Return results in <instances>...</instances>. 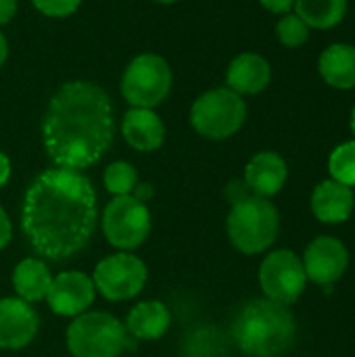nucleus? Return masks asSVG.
<instances>
[{
    "mask_svg": "<svg viewBox=\"0 0 355 357\" xmlns=\"http://www.w3.org/2000/svg\"><path fill=\"white\" fill-rule=\"evenodd\" d=\"M96 220L94 186L77 169H46L25 190L21 228L40 257L52 261L73 257L90 243Z\"/></svg>",
    "mask_w": 355,
    "mask_h": 357,
    "instance_id": "1",
    "label": "nucleus"
},
{
    "mask_svg": "<svg viewBox=\"0 0 355 357\" xmlns=\"http://www.w3.org/2000/svg\"><path fill=\"white\" fill-rule=\"evenodd\" d=\"M113 134V102L98 84L86 79L63 84L42 117V142L56 167L82 172L98 163Z\"/></svg>",
    "mask_w": 355,
    "mask_h": 357,
    "instance_id": "2",
    "label": "nucleus"
},
{
    "mask_svg": "<svg viewBox=\"0 0 355 357\" xmlns=\"http://www.w3.org/2000/svg\"><path fill=\"white\" fill-rule=\"evenodd\" d=\"M297 339V322L287 305L253 299L232 322V341L249 357H282Z\"/></svg>",
    "mask_w": 355,
    "mask_h": 357,
    "instance_id": "3",
    "label": "nucleus"
},
{
    "mask_svg": "<svg viewBox=\"0 0 355 357\" xmlns=\"http://www.w3.org/2000/svg\"><path fill=\"white\" fill-rule=\"evenodd\" d=\"M226 232L236 251L245 255L266 253L278 238L280 213L270 199L251 195L232 205Z\"/></svg>",
    "mask_w": 355,
    "mask_h": 357,
    "instance_id": "4",
    "label": "nucleus"
},
{
    "mask_svg": "<svg viewBox=\"0 0 355 357\" xmlns=\"http://www.w3.org/2000/svg\"><path fill=\"white\" fill-rule=\"evenodd\" d=\"M247 121V102L230 88H213L195 98L190 107V126L207 140H226Z\"/></svg>",
    "mask_w": 355,
    "mask_h": 357,
    "instance_id": "5",
    "label": "nucleus"
},
{
    "mask_svg": "<svg viewBox=\"0 0 355 357\" xmlns=\"http://www.w3.org/2000/svg\"><path fill=\"white\" fill-rule=\"evenodd\" d=\"M126 343L123 322L105 312H86L67 328V349L73 357H119Z\"/></svg>",
    "mask_w": 355,
    "mask_h": 357,
    "instance_id": "6",
    "label": "nucleus"
},
{
    "mask_svg": "<svg viewBox=\"0 0 355 357\" xmlns=\"http://www.w3.org/2000/svg\"><path fill=\"white\" fill-rule=\"evenodd\" d=\"M174 84V73L169 63L153 52L134 56L121 75V96L130 107L155 109L161 105Z\"/></svg>",
    "mask_w": 355,
    "mask_h": 357,
    "instance_id": "7",
    "label": "nucleus"
},
{
    "mask_svg": "<svg viewBox=\"0 0 355 357\" xmlns=\"http://www.w3.org/2000/svg\"><path fill=\"white\" fill-rule=\"evenodd\" d=\"M259 287L266 299L274 303L287 307L297 303L308 289V276L301 257L291 249L270 251L259 266Z\"/></svg>",
    "mask_w": 355,
    "mask_h": 357,
    "instance_id": "8",
    "label": "nucleus"
},
{
    "mask_svg": "<svg viewBox=\"0 0 355 357\" xmlns=\"http://www.w3.org/2000/svg\"><path fill=\"white\" fill-rule=\"evenodd\" d=\"M151 226L153 220L146 203L132 195L115 197L103 211V234L121 251L138 249L149 238Z\"/></svg>",
    "mask_w": 355,
    "mask_h": 357,
    "instance_id": "9",
    "label": "nucleus"
},
{
    "mask_svg": "<svg viewBox=\"0 0 355 357\" xmlns=\"http://www.w3.org/2000/svg\"><path fill=\"white\" fill-rule=\"evenodd\" d=\"M146 276V266L140 257L119 251L96 264L92 282L96 293H100L105 299L128 301L144 289Z\"/></svg>",
    "mask_w": 355,
    "mask_h": 357,
    "instance_id": "10",
    "label": "nucleus"
},
{
    "mask_svg": "<svg viewBox=\"0 0 355 357\" xmlns=\"http://www.w3.org/2000/svg\"><path fill=\"white\" fill-rule=\"evenodd\" d=\"M301 261L308 282H314L322 289H331L347 274L349 249L341 238L320 234L305 247Z\"/></svg>",
    "mask_w": 355,
    "mask_h": 357,
    "instance_id": "11",
    "label": "nucleus"
},
{
    "mask_svg": "<svg viewBox=\"0 0 355 357\" xmlns=\"http://www.w3.org/2000/svg\"><path fill=\"white\" fill-rule=\"evenodd\" d=\"M94 297H96V287L92 278L80 270H69L52 278V284L46 295V303L59 316L77 318L88 312Z\"/></svg>",
    "mask_w": 355,
    "mask_h": 357,
    "instance_id": "12",
    "label": "nucleus"
},
{
    "mask_svg": "<svg viewBox=\"0 0 355 357\" xmlns=\"http://www.w3.org/2000/svg\"><path fill=\"white\" fill-rule=\"evenodd\" d=\"M38 314L36 310L19 297L0 299V347L2 349H23L38 335Z\"/></svg>",
    "mask_w": 355,
    "mask_h": 357,
    "instance_id": "13",
    "label": "nucleus"
},
{
    "mask_svg": "<svg viewBox=\"0 0 355 357\" xmlns=\"http://www.w3.org/2000/svg\"><path fill=\"white\" fill-rule=\"evenodd\" d=\"M310 207H312L314 218L322 224H328V226L345 224L355 209L354 188L333 178H326L318 182L316 188L312 190Z\"/></svg>",
    "mask_w": 355,
    "mask_h": 357,
    "instance_id": "14",
    "label": "nucleus"
},
{
    "mask_svg": "<svg viewBox=\"0 0 355 357\" xmlns=\"http://www.w3.org/2000/svg\"><path fill=\"white\" fill-rule=\"evenodd\" d=\"M289 180V165L274 151L255 153L245 165V184L251 195L262 199L276 197Z\"/></svg>",
    "mask_w": 355,
    "mask_h": 357,
    "instance_id": "15",
    "label": "nucleus"
},
{
    "mask_svg": "<svg viewBox=\"0 0 355 357\" xmlns=\"http://www.w3.org/2000/svg\"><path fill=\"white\" fill-rule=\"evenodd\" d=\"M272 82V65L266 56L257 52L236 54L226 69V88L245 96L259 94Z\"/></svg>",
    "mask_w": 355,
    "mask_h": 357,
    "instance_id": "16",
    "label": "nucleus"
},
{
    "mask_svg": "<svg viewBox=\"0 0 355 357\" xmlns=\"http://www.w3.org/2000/svg\"><path fill=\"white\" fill-rule=\"evenodd\" d=\"M121 136L132 149L140 153H153L165 140V126L155 109L130 107L121 119Z\"/></svg>",
    "mask_w": 355,
    "mask_h": 357,
    "instance_id": "17",
    "label": "nucleus"
},
{
    "mask_svg": "<svg viewBox=\"0 0 355 357\" xmlns=\"http://www.w3.org/2000/svg\"><path fill=\"white\" fill-rule=\"evenodd\" d=\"M318 73L322 82L335 90L355 88V44H328L318 56Z\"/></svg>",
    "mask_w": 355,
    "mask_h": 357,
    "instance_id": "18",
    "label": "nucleus"
},
{
    "mask_svg": "<svg viewBox=\"0 0 355 357\" xmlns=\"http://www.w3.org/2000/svg\"><path fill=\"white\" fill-rule=\"evenodd\" d=\"M172 324V314L165 303L151 299L136 303L126 320V333L138 341H157L161 339Z\"/></svg>",
    "mask_w": 355,
    "mask_h": 357,
    "instance_id": "19",
    "label": "nucleus"
},
{
    "mask_svg": "<svg viewBox=\"0 0 355 357\" xmlns=\"http://www.w3.org/2000/svg\"><path fill=\"white\" fill-rule=\"evenodd\" d=\"M52 284V274L42 259L27 257L19 261L13 270V289L25 303H36L46 299Z\"/></svg>",
    "mask_w": 355,
    "mask_h": 357,
    "instance_id": "20",
    "label": "nucleus"
},
{
    "mask_svg": "<svg viewBox=\"0 0 355 357\" xmlns=\"http://www.w3.org/2000/svg\"><path fill=\"white\" fill-rule=\"evenodd\" d=\"M295 15L303 19L310 29H333L347 17V0H295Z\"/></svg>",
    "mask_w": 355,
    "mask_h": 357,
    "instance_id": "21",
    "label": "nucleus"
},
{
    "mask_svg": "<svg viewBox=\"0 0 355 357\" xmlns=\"http://www.w3.org/2000/svg\"><path fill=\"white\" fill-rule=\"evenodd\" d=\"M328 176L355 188V138L337 144L328 155Z\"/></svg>",
    "mask_w": 355,
    "mask_h": 357,
    "instance_id": "22",
    "label": "nucleus"
},
{
    "mask_svg": "<svg viewBox=\"0 0 355 357\" xmlns=\"http://www.w3.org/2000/svg\"><path fill=\"white\" fill-rule=\"evenodd\" d=\"M138 184V172L128 161H113L105 169V188L113 197H126L132 195Z\"/></svg>",
    "mask_w": 355,
    "mask_h": 357,
    "instance_id": "23",
    "label": "nucleus"
},
{
    "mask_svg": "<svg viewBox=\"0 0 355 357\" xmlns=\"http://www.w3.org/2000/svg\"><path fill=\"white\" fill-rule=\"evenodd\" d=\"M310 31L312 29L293 10L287 13V15H282L278 19V23H276V38L287 48H299V46H303L310 40Z\"/></svg>",
    "mask_w": 355,
    "mask_h": 357,
    "instance_id": "24",
    "label": "nucleus"
},
{
    "mask_svg": "<svg viewBox=\"0 0 355 357\" xmlns=\"http://www.w3.org/2000/svg\"><path fill=\"white\" fill-rule=\"evenodd\" d=\"M31 4L44 15V17H50V19H65V17H71L82 0H31Z\"/></svg>",
    "mask_w": 355,
    "mask_h": 357,
    "instance_id": "25",
    "label": "nucleus"
},
{
    "mask_svg": "<svg viewBox=\"0 0 355 357\" xmlns=\"http://www.w3.org/2000/svg\"><path fill=\"white\" fill-rule=\"evenodd\" d=\"M226 197H228V201L234 205V203H239V201L251 197V190L247 188L245 180H232V182L228 184V188H226Z\"/></svg>",
    "mask_w": 355,
    "mask_h": 357,
    "instance_id": "26",
    "label": "nucleus"
},
{
    "mask_svg": "<svg viewBox=\"0 0 355 357\" xmlns=\"http://www.w3.org/2000/svg\"><path fill=\"white\" fill-rule=\"evenodd\" d=\"M259 4L274 15H287L293 10L295 0H259Z\"/></svg>",
    "mask_w": 355,
    "mask_h": 357,
    "instance_id": "27",
    "label": "nucleus"
},
{
    "mask_svg": "<svg viewBox=\"0 0 355 357\" xmlns=\"http://www.w3.org/2000/svg\"><path fill=\"white\" fill-rule=\"evenodd\" d=\"M10 238H13V224L8 220L6 211L0 207V251L10 243Z\"/></svg>",
    "mask_w": 355,
    "mask_h": 357,
    "instance_id": "28",
    "label": "nucleus"
},
{
    "mask_svg": "<svg viewBox=\"0 0 355 357\" xmlns=\"http://www.w3.org/2000/svg\"><path fill=\"white\" fill-rule=\"evenodd\" d=\"M17 15V0H0V25H6Z\"/></svg>",
    "mask_w": 355,
    "mask_h": 357,
    "instance_id": "29",
    "label": "nucleus"
},
{
    "mask_svg": "<svg viewBox=\"0 0 355 357\" xmlns=\"http://www.w3.org/2000/svg\"><path fill=\"white\" fill-rule=\"evenodd\" d=\"M153 186L151 184H144V182H138L136 184V188H134V192H132V197L134 199H138V201H142V203H146L149 199H153Z\"/></svg>",
    "mask_w": 355,
    "mask_h": 357,
    "instance_id": "30",
    "label": "nucleus"
},
{
    "mask_svg": "<svg viewBox=\"0 0 355 357\" xmlns=\"http://www.w3.org/2000/svg\"><path fill=\"white\" fill-rule=\"evenodd\" d=\"M8 178H10V161H8V157L0 151V188L8 182Z\"/></svg>",
    "mask_w": 355,
    "mask_h": 357,
    "instance_id": "31",
    "label": "nucleus"
},
{
    "mask_svg": "<svg viewBox=\"0 0 355 357\" xmlns=\"http://www.w3.org/2000/svg\"><path fill=\"white\" fill-rule=\"evenodd\" d=\"M6 56H8V40H6V36L0 31V67L6 63Z\"/></svg>",
    "mask_w": 355,
    "mask_h": 357,
    "instance_id": "32",
    "label": "nucleus"
},
{
    "mask_svg": "<svg viewBox=\"0 0 355 357\" xmlns=\"http://www.w3.org/2000/svg\"><path fill=\"white\" fill-rule=\"evenodd\" d=\"M349 130H352V134H354L355 138V107L352 109V115H349Z\"/></svg>",
    "mask_w": 355,
    "mask_h": 357,
    "instance_id": "33",
    "label": "nucleus"
},
{
    "mask_svg": "<svg viewBox=\"0 0 355 357\" xmlns=\"http://www.w3.org/2000/svg\"><path fill=\"white\" fill-rule=\"evenodd\" d=\"M153 2H159V4H174V2H178V0H153Z\"/></svg>",
    "mask_w": 355,
    "mask_h": 357,
    "instance_id": "34",
    "label": "nucleus"
}]
</instances>
